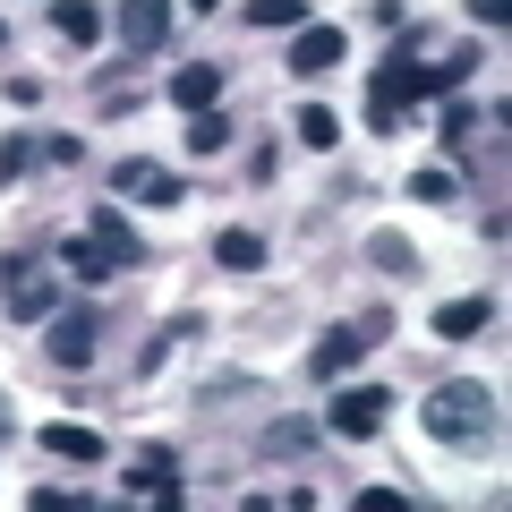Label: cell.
<instances>
[{
  "label": "cell",
  "instance_id": "obj_1",
  "mask_svg": "<svg viewBox=\"0 0 512 512\" xmlns=\"http://www.w3.org/2000/svg\"><path fill=\"white\" fill-rule=\"evenodd\" d=\"M419 427L436 444H478V436H495V393L487 384H436V393H427V410H419Z\"/></svg>",
  "mask_w": 512,
  "mask_h": 512
},
{
  "label": "cell",
  "instance_id": "obj_2",
  "mask_svg": "<svg viewBox=\"0 0 512 512\" xmlns=\"http://www.w3.org/2000/svg\"><path fill=\"white\" fill-rule=\"evenodd\" d=\"M384 419H393V393H384V384H333V402H325L333 436L367 444V436H384Z\"/></svg>",
  "mask_w": 512,
  "mask_h": 512
},
{
  "label": "cell",
  "instance_id": "obj_3",
  "mask_svg": "<svg viewBox=\"0 0 512 512\" xmlns=\"http://www.w3.org/2000/svg\"><path fill=\"white\" fill-rule=\"evenodd\" d=\"M94 342H103V325H94V308H52L43 316V359L52 367H94Z\"/></svg>",
  "mask_w": 512,
  "mask_h": 512
},
{
  "label": "cell",
  "instance_id": "obj_4",
  "mask_svg": "<svg viewBox=\"0 0 512 512\" xmlns=\"http://www.w3.org/2000/svg\"><path fill=\"white\" fill-rule=\"evenodd\" d=\"M0 282H9V316L18 325H43L60 308V274H35L26 256H0Z\"/></svg>",
  "mask_w": 512,
  "mask_h": 512
},
{
  "label": "cell",
  "instance_id": "obj_5",
  "mask_svg": "<svg viewBox=\"0 0 512 512\" xmlns=\"http://www.w3.org/2000/svg\"><path fill=\"white\" fill-rule=\"evenodd\" d=\"M111 26H120L128 60H146V52H163V35H171V0H111Z\"/></svg>",
  "mask_w": 512,
  "mask_h": 512
},
{
  "label": "cell",
  "instance_id": "obj_6",
  "mask_svg": "<svg viewBox=\"0 0 512 512\" xmlns=\"http://www.w3.org/2000/svg\"><path fill=\"white\" fill-rule=\"evenodd\" d=\"M111 197H146V205H188L180 171L146 163V154H128V163H111Z\"/></svg>",
  "mask_w": 512,
  "mask_h": 512
},
{
  "label": "cell",
  "instance_id": "obj_7",
  "mask_svg": "<svg viewBox=\"0 0 512 512\" xmlns=\"http://www.w3.org/2000/svg\"><path fill=\"white\" fill-rule=\"evenodd\" d=\"M342 52H350L342 26H291V60H282V69L291 77H325V69H342Z\"/></svg>",
  "mask_w": 512,
  "mask_h": 512
},
{
  "label": "cell",
  "instance_id": "obj_8",
  "mask_svg": "<svg viewBox=\"0 0 512 512\" xmlns=\"http://www.w3.org/2000/svg\"><path fill=\"white\" fill-rule=\"evenodd\" d=\"M128 495H154V504H180V461H171L163 444H146V453L128 461Z\"/></svg>",
  "mask_w": 512,
  "mask_h": 512
},
{
  "label": "cell",
  "instance_id": "obj_9",
  "mask_svg": "<svg viewBox=\"0 0 512 512\" xmlns=\"http://www.w3.org/2000/svg\"><path fill=\"white\" fill-rule=\"evenodd\" d=\"M359 350H367V342H359V325H333L325 342L308 350V376H316V384H342L350 367H359Z\"/></svg>",
  "mask_w": 512,
  "mask_h": 512
},
{
  "label": "cell",
  "instance_id": "obj_10",
  "mask_svg": "<svg viewBox=\"0 0 512 512\" xmlns=\"http://www.w3.org/2000/svg\"><path fill=\"white\" fill-rule=\"evenodd\" d=\"M86 231L103 239V256L120 265V274H137V265H146V248H137V231H128V214H120V205H94V222H86Z\"/></svg>",
  "mask_w": 512,
  "mask_h": 512
},
{
  "label": "cell",
  "instance_id": "obj_11",
  "mask_svg": "<svg viewBox=\"0 0 512 512\" xmlns=\"http://www.w3.org/2000/svg\"><path fill=\"white\" fill-rule=\"evenodd\" d=\"M111 274H120V265L103 256V239H94V231H69V239H60V282H111Z\"/></svg>",
  "mask_w": 512,
  "mask_h": 512
},
{
  "label": "cell",
  "instance_id": "obj_12",
  "mask_svg": "<svg viewBox=\"0 0 512 512\" xmlns=\"http://www.w3.org/2000/svg\"><path fill=\"white\" fill-rule=\"evenodd\" d=\"M495 325V299L487 291H478V299H444V308H436V333H444V342H470V333H487Z\"/></svg>",
  "mask_w": 512,
  "mask_h": 512
},
{
  "label": "cell",
  "instance_id": "obj_13",
  "mask_svg": "<svg viewBox=\"0 0 512 512\" xmlns=\"http://www.w3.org/2000/svg\"><path fill=\"white\" fill-rule=\"evenodd\" d=\"M43 453H60V461H86V470H94V461H111V444L94 436V427H69V419H52V427H43Z\"/></svg>",
  "mask_w": 512,
  "mask_h": 512
},
{
  "label": "cell",
  "instance_id": "obj_14",
  "mask_svg": "<svg viewBox=\"0 0 512 512\" xmlns=\"http://www.w3.org/2000/svg\"><path fill=\"white\" fill-rule=\"evenodd\" d=\"M171 103H180V111H214V103H222V69H214V60L171 69Z\"/></svg>",
  "mask_w": 512,
  "mask_h": 512
},
{
  "label": "cell",
  "instance_id": "obj_15",
  "mask_svg": "<svg viewBox=\"0 0 512 512\" xmlns=\"http://www.w3.org/2000/svg\"><path fill=\"white\" fill-rule=\"evenodd\" d=\"M197 163H214V154H231V120H222V103L214 111H188V137H180Z\"/></svg>",
  "mask_w": 512,
  "mask_h": 512
},
{
  "label": "cell",
  "instance_id": "obj_16",
  "mask_svg": "<svg viewBox=\"0 0 512 512\" xmlns=\"http://www.w3.org/2000/svg\"><path fill=\"white\" fill-rule=\"evenodd\" d=\"M52 35L60 43H94L103 35V9H94V0H52Z\"/></svg>",
  "mask_w": 512,
  "mask_h": 512
},
{
  "label": "cell",
  "instance_id": "obj_17",
  "mask_svg": "<svg viewBox=\"0 0 512 512\" xmlns=\"http://www.w3.org/2000/svg\"><path fill=\"white\" fill-rule=\"evenodd\" d=\"M291 137H299V146H308V154H333V146H342V120H333L325 103H299V120H291Z\"/></svg>",
  "mask_w": 512,
  "mask_h": 512
},
{
  "label": "cell",
  "instance_id": "obj_18",
  "mask_svg": "<svg viewBox=\"0 0 512 512\" xmlns=\"http://www.w3.org/2000/svg\"><path fill=\"white\" fill-rule=\"evenodd\" d=\"M436 137H444L453 154H470V137H478V103H470V94H444V120H436Z\"/></svg>",
  "mask_w": 512,
  "mask_h": 512
},
{
  "label": "cell",
  "instance_id": "obj_19",
  "mask_svg": "<svg viewBox=\"0 0 512 512\" xmlns=\"http://www.w3.org/2000/svg\"><path fill=\"white\" fill-rule=\"evenodd\" d=\"M214 265H231V274H256V265H265V239H256V231H222V239H214Z\"/></svg>",
  "mask_w": 512,
  "mask_h": 512
},
{
  "label": "cell",
  "instance_id": "obj_20",
  "mask_svg": "<svg viewBox=\"0 0 512 512\" xmlns=\"http://www.w3.org/2000/svg\"><path fill=\"white\" fill-rule=\"evenodd\" d=\"M239 18H248V26H265V35H274V26H308V0H248Z\"/></svg>",
  "mask_w": 512,
  "mask_h": 512
},
{
  "label": "cell",
  "instance_id": "obj_21",
  "mask_svg": "<svg viewBox=\"0 0 512 512\" xmlns=\"http://www.w3.org/2000/svg\"><path fill=\"white\" fill-rule=\"evenodd\" d=\"M410 197H419V205H453V197H461V180H453L444 163H427V171H410Z\"/></svg>",
  "mask_w": 512,
  "mask_h": 512
},
{
  "label": "cell",
  "instance_id": "obj_22",
  "mask_svg": "<svg viewBox=\"0 0 512 512\" xmlns=\"http://www.w3.org/2000/svg\"><path fill=\"white\" fill-rule=\"evenodd\" d=\"M367 256H376L384 274H419V256H410V239H402V231H376V239H367Z\"/></svg>",
  "mask_w": 512,
  "mask_h": 512
},
{
  "label": "cell",
  "instance_id": "obj_23",
  "mask_svg": "<svg viewBox=\"0 0 512 512\" xmlns=\"http://www.w3.org/2000/svg\"><path fill=\"white\" fill-rule=\"evenodd\" d=\"M35 154H43V146H26V137H0V188L18 180V171H26V163H35Z\"/></svg>",
  "mask_w": 512,
  "mask_h": 512
},
{
  "label": "cell",
  "instance_id": "obj_24",
  "mask_svg": "<svg viewBox=\"0 0 512 512\" xmlns=\"http://www.w3.org/2000/svg\"><path fill=\"white\" fill-rule=\"evenodd\" d=\"M43 163H86V137H43Z\"/></svg>",
  "mask_w": 512,
  "mask_h": 512
},
{
  "label": "cell",
  "instance_id": "obj_25",
  "mask_svg": "<svg viewBox=\"0 0 512 512\" xmlns=\"http://www.w3.org/2000/svg\"><path fill=\"white\" fill-rule=\"evenodd\" d=\"M461 9H470L478 26H504V18H512V0H461Z\"/></svg>",
  "mask_w": 512,
  "mask_h": 512
},
{
  "label": "cell",
  "instance_id": "obj_26",
  "mask_svg": "<svg viewBox=\"0 0 512 512\" xmlns=\"http://www.w3.org/2000/svg\"><path fill=\"white\" fill-rule=\"evenodd\" d=\"M188 9H197V18H214V9H222V0H188Z\"/></svg>",
  "mask_w": 512,
  "mask_h": 512
},
{
  "label": "cell",
  "instance_id": "obj_27",
  "mask_svg": "<svg viewBox=\"0 0 512 512\" xmlns=\"http://www.w3.org/2000/svg\"><path fill=\"white\" fill-rule=\"evenodd\" d=\"M0 444H9V402H0Z\"/></svg>",
  "mask_w": 512,
  "mask_h": 512
},
{
  "label": "cell",
  "instance_id": "obj_28",
  "mask_svg": "<svg viewBox=\"0 0 512 512\" xmlns=\"http://www.w3.org/2000/svg\"><path fill=\"white\" fill-rule=\"evenodd\" d=\"M0 43H9V26H0Z\"/></svg>",
  "mask_w": 512,
  "mask_h": 512
}]
</instances>
